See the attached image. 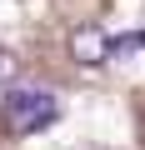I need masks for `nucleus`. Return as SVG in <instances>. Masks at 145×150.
<instances>
[{
  "label": "nucleus",
  "mask_w": 145,
  "mask_h": 150,
  "mask_svg": "<svg viewBox=\"0 0 145 150\" xmlns=\"http://www.w3.org/2000/svg\"><path fill=\"white\" fill-rule=\"evenodd\" d=\"M55 115H60V100L50 90H10L0 100V130H10V135L45 130V125H55Z\"/></svg>",
  "instance_id": "nucleus-1"
},
{
  "label": "nucleus",
  "mask_w": 145,
  "mask_h": 150,
  "mask_svg": "<svg viewBox=\"0 0 145 150\" xmlns=\"http://www.w3.org/2000/svg\"><path fill=\"white\" fill-rule=\"evenodd\" d=\"M70 55H75L85 70H95V65H105L115 55V40L100 25H75V30H70Z\"/></svg>",
  "instance_id": "nucleus-2"
},
{
  "label": "nucleus",
  "mask_w": 145,
  "mask_h": 150,
  "mask_svg": "<svg viewBox=\"0 0 145 150\" xmlns=\"http://www.w3.org/2000/svg\"><path fill=\"white\" fill-rule=\"evenodd\" d=\"M20 70H25V60H20L15 50H5V45H0V85L10 90V85L20 80Z\"/></svg>",
  "instance_id": "nucleus-3"
}]
</instances>
